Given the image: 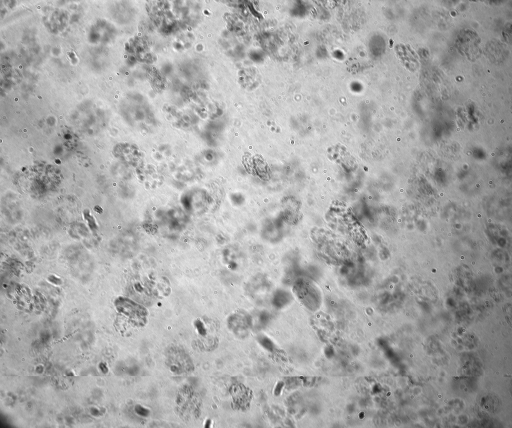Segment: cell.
<instances>
[{"label":"cell","mask_w":512,"mask_h":428,"mask_svg":"<svg viewBox=\"0 0 512 428\" xmlns=\"http://www.w3.org/2000/svg\"><path fill=\"white\" fill-rule=\"evenodd\" d=\"M258 340L260 345L265 349L270 352L273 351L274 348V344L272 341L268 337L264 336H260L258 337Z\"/></svg>","instance_id":"ba28073f"},{"label":"cell","mask_w":512,"mask_h":428,"mask_svg":"<svg viewBox=\"0 0 512 428\" xmlns=\"http://www.w3.org/2000/svg\"><path fill=\"white\" fill-rule=\"evenodd\" d=\"M298 202L292 197H286L281 203V214L284 221L289 224H294L299 218Z\"/></svg>","instance_id":"277c9868"},{"label":"cell","mask_w":512,"mask_h":428,"mask_svg":"<svg viewBox=\"0 0 512 428\" xmlns=\"http://www.w3.org/2000/svg\"><path fill=\"white\" fill-rule=\"evenodd\" d=\"M270 284L268 278L262 275H258L250 280L246 289L252 296H258L268 291Z\"/></svg>","instance_id":"5b68a950"},{"label":"cell","mask_w":512,"mask_h":428,"mask_svg":"<svg viewBox=\"0 0 512 428\" xmlns=\"http://www.w3.org/2000/svg\"><path fill=\"white\" fill-rule=\"evenodd\" d=\"M284 382H279L278 383V384H276V387L274 388V395L276 396H279L282 390V388L284 387Z\"/></svg>","instance_id":"9c48e42d"},{"label":"cell","mask_w":512,"mask_h":428,"mask_svg":"<svg viewBox=\"0 0 512 428\" xmlns=\"http://www.w3.org/2000/svg\"><path fill=\"white\" fill-rule=\"evenodd\" d=\"M291 301L292 295L290 293L282 289L276 290L270 299L272 305L276 309L284 308L290 304Z\"/></svg>","instance_id":"8992f818"},{"label":"cell","mask_w":512,"mask_h":428,"mask_svg":"<svg viewBox=\"0 0 512 428\" xmlns=\"http://www.w3.org/2000/svg\"><path fill=\"white\" fill-rule=\"evenodd\" d=\"M136 413L141 416H146L148 414V411L144 408L138 406L136 408Z\"/></svg>","instance_id":"30bf717a"},{"label":"cell","mask_w":512,"mask_h":428,"mask_svg":"<svg viewBox=\"0 0 512 428\" xmlns=\"http://www.w3.org/2000/svg\"><path fill=\"white\" fill-rule=\"evenodd\" d=\"M271 315L266 311H262L258 312L256 316V319L258 326L264 327L270 322Z\"/></svg>","instance_id":"52a82bcc"},{"label":"cell","mask_w":512,"mask_h":428,"mask_svg":"<svg viewBox=\"0 0 512 428\" xmlns=\"http://www.w3.org/2000/svg\"><path fill=\"white\" fill-rule=\"evenodd\" d=\"M166 358L168 366L176 375H187L194 370L190 358L182 350H170Z\"/></svg>","instance_id":"7a4b0ae2"},{"label":"cell","mask_w":512,"mask_h":428,"mask_svg":"<svg viewBox=\"0 0 512 428\" xmlns=\"http://www.w3.org/2000/svg\"><path fill=\"white\" fill-rule=\"evenodd\" d=\"M252 325V317L243 311L234 312L228 319L229 329L240 338H244L248 335Z\"/></svg>","instance_id":"3957f363"},{"label":"cell","mask_w":512,"mask_h":428,"mask_svg":"<svg viewBox=\"0 0 512 428\" xmlns=\"http://www.w3.org/2000/svg\"><path fill=\"white\" fill-rule=\"evenodd\" d=\"M193 389L185 386L180 391L176 400L178 410L186 418H191L198 413L199 404Z\"/></svg>","instance_id":"6da1fadb"},{"label":"cell","mask_w":512,"mask_h":428,"mask_svg":"<svg viewBox=\"0 0 512 428\" xmlns=\"http://www.w3.org/2000/svg\"><path fill=\"white\" fill-rule=\"evenodd\" d=\"M211 422L210 420L206 421L205 425L206 428H209Z\"/></svg>","instance_id":"8fae6325"}]
</instances>
